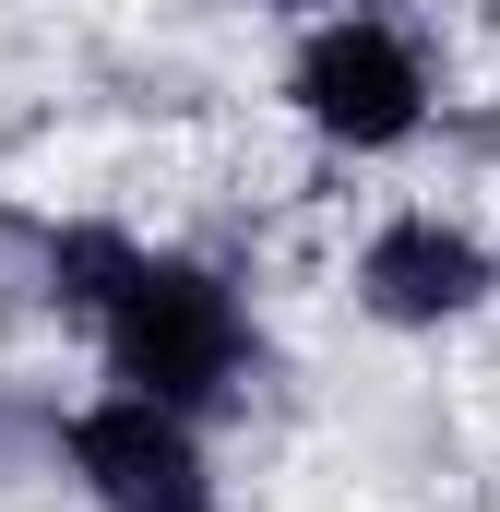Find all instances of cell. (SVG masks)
I'll return each mask as SVG.
<instances>
[{"instance_id":"5","label":"cell","mask_w":500,"mask_h":512,"mask_svg":"<svg viewBox=\"0 0 500 512\" xmlns=\"http://www.w3.org/2000/svg\"><path fill=\"white\" fill-rule=\"evenodd\" d=\"M262 12H322V0H262Z\"/></svg>"},{"instance_id":"1","label":"cell","mask_w":500,"mask_h":512,"mask_svg":"<svg viewBox=\"0 0 500 512\" xmlns=\"http://www.w3.org/2000/svg\"><path fill=\"white\" fill-rule=\"evenodd\" d=\"M36 298H48V322H72L96 346V370L120 393H155L203 429L250 405V382H262V322H250L239 274L179 239H131L108 215H72L36 239Z\"/></svg>"},{"instance_id":"3","label":"cell","mask_w":500,"mask_h":512,"mask_svg":"<svg viewBox=\"0 0 500 512\" xmlns=\"http://www.w3.org/2000/svg\"><path fill=\"white\" fill-rule=\"evenodd\" d=\"M48 465L72 477L84 512H227L215 429L120 382H96L84 405H48Z\"/></svg>"},{"instance_id":"2","label":"cell","mask_w":500,"mask_h":512,"mask_svg":"<svg viewBox=\"0 0 500 512\" xmlns=\"http://www.w3.org/2000/svg\"><path fill=\"white\" fill-rule=\"evenodd\" d=\"M441 108L429 84V48L370 12V0H322L298 12V48H286V120L310 131L322 155H405Z\"/></svg>"},{"instance_id":"4","label":"cell","mask_w":500,"mask_h":512,"mask_svg":"<svg viewBox=\"0 0 500 512\" xmlns=\"http://www.w3.org/2000/svg\"><path fill=\"white\" fill-rule=\"evenodd\" d=\"M346 298H358V322H381V334H465V322L500 298V251L465 227V215L405 203V215H381L370 239H358Z\"/></svg>"}]
</instances>
